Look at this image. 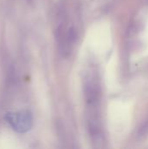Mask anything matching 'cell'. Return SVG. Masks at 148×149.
Here are the masks:
<instances>
[{
  "label": "cell",
  "instance_id": "cell-2",
  "mask_svg": "<svg viewBox=\"0 0 148 149\" xmlns=\"http://www.w3.org/2000/svg\"><path fill=\"white\" fill-rule=\"evenodd\" d=\"M85 101L89 106H93L98 100V89L94 81L91 79H85L84 86Z\"/></svg>",
  "mask_w": 148,
  "mask_h": 149
},
{
  "label": "cell",
  "instance_id": "cell-1",
  "mask_svg": "<svg viewBox=\"0 0 148 149\" xmlns=\"http://www.w3.org/2000/svg\"><path fill=\"white\" fill-rule=\"evenodd\" d=\"M11 128L19 134H24L31 130L33 125V118L29 111L9 112L4 117Z\"/></svg>",
  "mask_w": 148,
  "mask_h": 149
}]
</instances>
